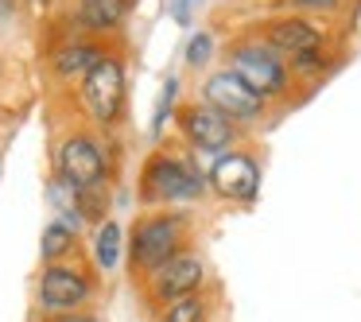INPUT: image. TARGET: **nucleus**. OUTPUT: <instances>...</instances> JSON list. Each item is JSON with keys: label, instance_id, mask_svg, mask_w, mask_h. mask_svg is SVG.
Segmentation results:
<instances>
[{"label": "nucleus", "instance_id": "nucleus-1", "mask_svg": "<svg viewBox=\"0 0 361 322\" xmlns=\"http://www.w3.org/2000/svg\"><path fill=\"white\" fill-rule=\"evenodd\" d=\"M183 237H187V218L183 213H148L133 225V241H128V260H133L136 275H156L167 260L183 252Z\"/></svg>", "mask_w": 361, "mask_h": 322}, {"label": "nucleus", "instance_id": "nucleus-2", "mask_svg": "<svg viewBox=\"0 0 361 322\" xmlns=\"http://www.w3.org/2000/svg\"><path fill=\"white\" fill-rule=\"evenodd\" d=\"M140 190L148 202H190L206 190V179L175 156H152L148 167H144Z\"/></svg>", "mask_w": 361, "mask_h": 322}, {"label": "nucleus", "instance_id": "nucleus-3", "mask_svg": "<svg viewBox=\"0 0 361 322\" xmlns=\"http://www.w3.org/2000/svg\"><path fill=\"white\" fill-rule=\"evenodd\" d=\"M94 295V280L82 272L78 264H47L35 283V299H39L43 311L51 314H78L82 306Z\"/></svg>", "mask_w": 361, "mask_h": 322}, {"label": "nucleus", "instance_id": "nucleus-4", "mask_svg": "<svg viewBox=\"0 0 361 322\" xmlns=\"http://www.w3.org/2000/svg\"><path fill=\"white\" fill-rule=\"evenodd\" d=\"M59 179L71 190H90L105 182V156L97 148V140L90 136H71L59 148Z\"/></svg>", "mask_w": 361, "mask_h": 322}, {"label": "nucleus", "instance_id": "nucleus-5", "mask_svg": "<svg viewBox=\"0 0 361 322\" xmlns=\"http://www.w3.org/2000/svg\"><path fill=\"white\" fill-rule=\"evenodd\" d=\"M206 105L210 109H218L221 117H237V120H257L260 113H264V97L252 94L249 86H245L241 78H237L233 70H218L206 78Z\"/></svg>", "mask_w": 361, "mask_h": 322}, {"label": "nucleus", "instance_id": "nucleus-6", "mask_svg": "<svg viewBox=\"0 0 361 322\" xmlns=\"http://www.w3.org/2000/svg\"><path fill=\"white\" fill-rule=\"evenodd\" d=\"M202 280H206L202 256H195V252H179V256L167 260L156 275H148V287H152V299L167 306V303H175V299L198 295Z\"/></svg>", "mask_w": 361, "mask_h": 322}, {"label": "nucleus", "instance_id": "nucleus-7", "mask_svg": "<svg viewBox=\"0 0 361 322\" xmlns=\"http://www.w3.org/2000/svg\"><path fill=\"white\" fill-rule=\"evenodd\" d=\"M82 94H86L90 109L97 120H117L121 105H125V66L117 58H102L94 70L82 78Z\"/></svg>", "mask_w": 361, "mask_h": 322}, {"label": "nucleus", "instance_id": "nucleus-8", "mask_svg": "<svg viewBox=\"0 0 361 322\" xmlns=\"http://www.w3.org/2000/svg\"><path fill=\"white\" fill-rule=\"evenodd\" d=\"M229 70L260 97L264 94H283V89H288V74H283L280 58H276L268 47H237Z\"/></svg>", "mask_w": 361, "mask_h": 322}, {"label": "nucleus", "instance_id": "nucleus-9", "mask_svg": "<svg viewBox=\"0 0 361 322\" xmlns=\"http://www.w3.org/2000/svg\"><path fill=\"white\" fill-rule=\"evenodd\" d=\"M210 187L218 190L229 202H249L260 187V167L252 163L245 151H233V156H221L218 163L210 167Z\"/></svg>", "mask_w": 361, "mask_h": 322}, {"label": "nucleus", "instance_id": "nucleus-10", "mask_svg": "<svg viewBox=\"0 0 361 322\" xmlns=\"http://www.w3.org/2000/svg\"><path fill=\"white\" fill-rule=\"evenodd\" d=\"M183 132H187V140L195 144V148L202 151H221L229 140H233V125H229V117H221L218 109H210V105H187L183 109Z\"/></svg>", "mask_w": 361, "mask_h": 322}, {"label": "nucleus", "instance_id": "nucleus-11", "mask_svg": "<svg viewBox=\"0 0 361 322\" xmlns=\"http://www.w3.org/2000/svg\"><path fill=\"white\" fill-rule=\"evenodd\" d=\"M264 47H276V51H288V55L303 58V55H314L322 47V35L307 20H276L264 32Z\"/></svg>", "mask_w": 361, "mask_h": 322}, {"label": "nucleus", "instance_id": "nucleus-12", "mask_svg": "<svg viewBox=\"0 0 361 322\" xmlns=\"http://www.w3.org/2000/svg\"><path fill=\"white\" fill-rule=\"evenodd\" d=\"M102 58H105V51L94 47V43H71V47H63L55 55V70L63 74V78H78V74L86 78Z\"/></svg>", "mask_w": 361, "mask_h": 322}, {"label": "nucleus", "instance_id": "nucleus-13", "mask_svg": "<svg viewBox=\"0 0 361 322\" xmlns=\"http://www.w3.org/2000/svg\"><path fill=\"white\" fill-rule=\"evenodd\" d=\"M125 12H128V0H82L78 16L94 32H109V27H117L125 20Z\"/></svg>", "mask_w": 361, "mask_h": 322}, {"label": "nucleus", "instance_id": "nucleus-14", "mask_svg": "<svg viewBox=\"0 0 361 322\" xmlns=\"http://www.w3.org/2000/svg\"><path fill=\"white\" fill-rule=\"evenodd\" d=\"M74 249V229L66 225V221H51L47 229H43V241H39V252L47 264H63V256H71Z\"/></svg>", "mask_w": 361, "mask_h": 322}, {"label": "nucleus", "instance_id": "nucleus-15", "mask_svg": "<svg viewBox=\"0 0 361 322\" xmlns=\"http://www.w3.org/2000/svg\"><path fill=\"white\" fill-rule=\"evenodd\" d=\"M94 256H97V264H102L105 272L117 268V260H121V225H117V221H102V225H97Z\"/></svg>", "mask_w": 361, "mask_h": 322}, {"label": "nucleus", "instance_id": "nucleus-16", "mask_svg": "<svg viewBox=\"0 0 361 322\" xmlns=\"http://www.w3.org/2000/svg\"><path fill=\"white\" fill-rule=\"evenodd\" d=\"M159 322H206V299L202 295L175 299L159 311Z\"/></svg>", "mask_w": 361, "mask_h": 322}, {"label": "nucleus", "instance_id": "nucleus-17", "mask_svg": "<svg viewBox=\"0 0 361 322\" xmlns=\"http://www.w3.org/2000/svg\"><path fill=\"white\" fill-rule=\"evenodd\" d=\"M175 97H179V78H167V82H164V94H159V105H156V120H152V132H159V128L167 125Z\"/></svg>", "mask_w": 361, "mask_h": 322}, {"label": "nucleus", "instance_id": "nucleus-18", "mask_svg": "<svg viewBox=\"0 0 361 322\" xmlns=\"http://www.w3.org/2000/svg\"><path fill=\"white\" fill-rule=\"evenodd\" d=\"M210 55H214V39L206 32H198V35H190V43H187V66H206L210 63Z\"/></svg>", "mask_w": 361, "mask_h": 322}, {"label": "nucleus", "instance_id": "nucleus-19", "mask_svg": "<svg viewBox=\"0 0 361 322\" xmlns=\"http://www.w3.org/2000/svg\"><path fill=\"white\" fill-rule=\"evenodd\" d=\"M291 4H303V8H330L338 0H291Z\"/></svg>", "mask_w": 361, "mask_h": 322}, {"label": "nucleus", "instance_id": "nucleus-20", "mask_svg": "<svg viewBox=\"0 0 361 322\" xmlns=\"http://www.w3.org/2000/svg\"><path fill=\"white\" fill-rule=\"evenodd\" d=\"M55 322H97V318H90V314H82V311H78V314H59Z\"/></svg>", "mask_w": 361, "mask_h": 322}, {"label": "nucleus", "instance_id": "nucleus-21", "mask_svg": "<svg viewBox=\"0 0 361 322\" xmlns=\"http://www.w3.org/2000/svg\"><path fill=\"white\" fill-rule=\"evenodd\" d=\"M12 8H16V0H0V24L12 16Z\"/></svg>", "mask_w": 361, "mask_h": 322}]
</instances>
